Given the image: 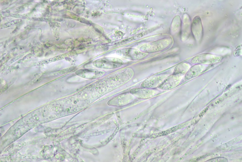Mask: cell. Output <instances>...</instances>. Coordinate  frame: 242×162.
<instances>
[{
    "label": "cell",
    "mask_w": 242,
    "mask_h": 162,
    "mask_svg": "<svg viewBox=\"0 0 242 162\" xmlns=\"http://www.w3.org/2000/svg\"><path fill=\"white\" fill-rule=\"evenodd\" d=\"M166 74H160L151 76L144 80L141 87L150 89L158 87L167 77Z\"/></svg>",
    "instance_id": "3"
},
{
    "label": "cell",
    "mask_w": 242,
    "mask_h": 162,
    "mask_svg": "<svg viewBox=\"0 0 242 162\" xmlns=\"http://www.w3.org/2000/svg\"><path fill=\"white\" fill-rule=\"evenodd\" d=\"M131 93L142 98H148L153 97L157 94L156 90L150 89L143 88L132 89Z\"/></svg>",
    "instance_id": "7"
},
{
    "label": "cell",
    "mask_w": 242,
    "mask_h": 162,
    "mask_svg": "<svg viewBox=\"0 0 242 162\" xmlns=\"http://www.w3.org/2000/svg\"><path fill=\"white\" fill-rule=\"evenodd\" d=\"M170 39H163L152 42L142 47L141 50L144 52L152 53L162 50L168 46L171 43Z\"/></svg>",
    "instance_id": "2"
},
{
    "label": "cell",
    "mask_w": 242,
    "mask_h": 162,
    "mask_svg": "<svg viewBox=\"0 0 242 162\" xmlns=\"http://www.w3.org/2000/svg\"><path fill=\"white\" fill-rule=\"evenodd\" d=\"M118 54L124 58L133 60H138L143 59L148 55L146 53L141 52L136 50L129 49L119 51Z\"/></svg>",
    "instance_id": "5"
},
{
    "label": "cell",
    "mask_w": 242,
    "mask_h": 162,
    "mask_svg": "<svg viewBox=\"0 0 242 162\" xmlns=\"http://www.w3.org/2000/svg\"><path fill=\"white\" fill-rule=\"evenodd\" d=\"M121 60L114 58H105L97 60L94 62L96 67L105 69H112L120 67L123 65Z\"/></svg>",
    "instance_id": "1"
},
{
    "label": "cell",
    "mask_w": 242,
    "mask_h": 162,
    "mask_svg": "<svg viewBox=\"0 0 242 162\" xmlns=\"http://www.w3.org/2000/svg\"><path fill=\"white\" fill-rule=\"evenodd\" d=\"M192 31L193 35L197 40L200 41L203 34L202 24L200 18L198 16L193 19L192 24Z\"/></svg>",
    "instance_id": "6"
},
{
    "label": "cell",
    "mask_w": 242,
    "mask_h": 162,
    "mask_svg": "<svg viewBox=\"0 0 242 162\" xmlns=\"http://www.w3.org/2000/svg\"><path fill=\"white\" fill-rule=\"evenodd\" d=\"M217 58L216 56L210 54H202L197 55L191 60L192 63L196 64L205 62V60H213Z\"/></svg>",
    "instance_id": "9"
},
{
    "label": "cell",
    "mask_w": 242,
    "mask_h": 162,
    "mask_svg": "<svg viewBox=\"0 0 242 162\" xmlns=\"http://www.w3.org/2000/svg\"><path fill=\"white\" fill-rule=\"evenodd\" d=\"M182 79V76L173 74L167 77L158 87L159 89L165 90L172 89L179 84Z\"/></svg>",
    "instance_id": "4"
},
{
    "label": "cell",
    "mask_w": 242,
    "mask_h": 162,
    "mask_svg": "<svg viewBox=\"0 0 242 162\" xmlns=\"http://www.w3.org/2000/svg\"><path fill=\"white\" fill-rule=\"evenodd\" d=\"M203 68L202 65H196L190 68L185 74V80H188L196 77L200 73Z\"/></svg>",
    "instance_id": "8"
},
{
    "label": "cell",
    "mask_w": 242,
    "mask_h": 162,
    "mask_svg": "<svg viewBox=\"0 0 242 162\" xmlns=\"http://www.w3.org/2000/svg\"><path fill=\"white\" fill-rule=\"evenodd\" d=\"M189 64L186 62H182L177 65L175 68L173 74L182 76L185 74L189 68Z\"/></svg>",
    "instance_id": "10"
},
{
    "label": "cell",
    "mask_w": 242,
    "mask_h": 162,
    "mask_svg": "<svg viewBox=\"0 0 242 162\" xmlns=\"http://www.w3.org/2000/svg\"><path fill=\"white\" fill-rule=\"evenodd\" d=\"M223 100V99L222 98H220L219 99H218L216 100L215 102H214V104H217L219 103L220 102Z\"/></svg>",
    "instance_id": "12"
},
{
    "label": "cell",
    "mask_w": 242,
    "mask_h": 162,
    "mask_svg": "<svg viewBox=\"0 0 242 162\" xmlns=\"http://www.w3.org/2000/svg\"><path fill=\"white\" fill-rule=\"evenodd\" d=\"M140 35L139 34L138 35H137L130 38L123 40L121 41V42L118 43L117 44V46H120L127 43L129 42L132 41H133L134 40H135L139 38V37H140Z\"/></svg>",
    "instance_id": "11"
}]
</instances>
